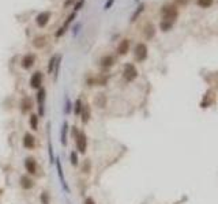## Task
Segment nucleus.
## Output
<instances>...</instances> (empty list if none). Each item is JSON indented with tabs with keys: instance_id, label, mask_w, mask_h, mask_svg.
Listing matches in <instances>:
<instances>
[{
	"instance_id": "3",
	"label": "nucleus",
	"mask_w": 218,
	"mask_h": 204,
	"mask_svg": "<svg viewBox=\"0 0 218 204\" xmlns=\"http://www.w3.org/2000/svg\"><path fill=\"white\" fill-rule=\"evenodd\" d=\"M75 144H76V150H78L79 154H84L86 152V148H87V138H86V133L83 131L76 135L75 138Z\"/></svg>"
},
{
	"instance_id": "31",
	"label": "nucleus",
	"mask_w": 218,
	"mask_h": 204,
	"mask_svg": "<svg viewBox=\"0 0 218 204\" xmlns=\"http://www.w3.org/2000/svg\"><path fill=\"white\" fill-rule=\"evenodd\" d=\"M84 204H95V201H94V199L93 197H86V200H84Z\"/></svg>"
},
{
	"instance_id": "29",
	"label": "nucleus",
	"mask_w": 218,
	"mask_h": 204,
	"mask_svg": "<svg viewBox=\"0 0 218 204\" xmlns=\"http://www.w3.org/2000/svg\"><path fill=\"white\" fill-rule=\"evenodd\" d=\"M82 171H84V173H90V160H86V163H84V167H82Z\"/></svg>"
},
{
	"instance_id": "1",
	"label": "nucleus",
	"mask_w": 218,
	"mask_h": 204,
	"mask_svg": "<svg viewBox=\"0 0 218 204\" xmlns=\"http://www.w3.org/2000/svg\"><path fill=\"white\" fill-rule=\"evenodd\" d=\"M161 14H162L164 21L170 22V23H174V21L177 18V10L174 5H165V7H162Z\"/></svg>"
},
{
	"instance_id": "7",
	"label": "nucleus",
	"mask_w": 218,
	"mask_h": 204,
	"mask_svg": "<svg viewBox=\"0 0 218 204\" xmlns=\"http://www.w3.org/2000/svg\"><path fill=\"white\" fill-rule=\"evenodd\" d=\"M42 79H44L42 72H40V71H35V72L31 75V78H30V86H31L33 89H35V90L41 89Z\"/></svg>"
},
{
	"instance_id": "9",
	"label": "nucleus",
	"mask_w": 218,
	"mask_h": 204,
	"mask_svg": "<svg viewBox=\"0 0 218 204\" xmlns=\"http://www.w3.org/2000/svg\"><path fill=\"white\" fill-rule=\"evenodd\" d=\"M19 185H21L22 189L29 190L34 186V181L29 177V174H23V176L21 177V180H19Z\"/></svg>"
},
{
	"instance_id": "27",
	"label": "nucleus",
	"mask_w": 218,
	"mask_h": 204,
	"mask_svg": "<svg viewBox=\"0 0 218 204\" xmlns=\"http://www.w3.org/2000/svg\"><path fill=\"white\" fill-rule=\"evenodd\" d=\"M198 4L200 5L202 8H207L213 4V0H198Z\"/></svg>"
},
{
	"instance_id": "26",
	"label": "nucleus",
	"mask_w": 218,
	"mask_h": 204,
	"mask_svg": "<svg viewBox=\"0 0 218 204\" xmlns=\"http://www.w3.org/2000/svg\"><path fill=\"white\" fill-rule=\"evenodd\" d=\"M172 26H173V23H170V22H166V21L161 22V30H162V31H168Z\"/></svg>"
},
{
	"instance_id": "28",
	"label": "nucleus",
	"mask_w": 218,
	"mask_h": 204,
	"mask_svg": "<svg viewBox=\"0 0 218 204\" xmlns=\"http://www.w3.org/2000/svg\"><path fill=\"white\" fill-rule=\"evenodd\" d=\"M142 11H143V5H139V7H138V10H136L135 12H134V15H132V18H131V21H135V19L138 18V16H139V14H140Z\"/></svg>"
},
{
	"instance_id": "16",
	"label": "nucleus",
	"mask_w": 218,
	"mask_h": 204,
	"mask_svg": "<svg viewBox=\"0 0 218 204\" xmlns=\"http://www.w3.org/2000/svg\"><path fill=\"white\" fill-rule=\"evenodd\" d=\"M21 110H22V113L23 114H26V113H29V110L31 109V99H30L29 97H25L23 99H22V102H21Z\"/></svg>"
},
{
	"instance_id": "12",
	"label": "nucleus",
	"mask_w": 218,
	"mask_h": 204,
	"mask_svg": "<svg viewBox=\"0 0 218 204\" xmlns=\"http://www.w3.org/2000/svg\"><path fill=\"white\" fill-rule=\"evenodd\" d=\"M35 61V57L34 54H26V56H23V59H22V67L25 68V70H29V68L33 67V64H34Z\"/></svg>"
},
{
	"instance_id": "23",
	"label": "nucleus",
	"mask_w": 218,
	"mask_h": 204,
	"mask_svg": "<svg viewBox=\"0 0 218 204\" xmlns=\"http://www.w3.org/2000/svg\"><path fill=\"white\" fill-rule=\"evenodd\" d=\"M70 162L72 166H78V151H72L70 154Z\"/></svg>"
},
{
	"instance_id": "11",
	"label": "nucleus",
	"mask_w": 218,
	"mask_h": 204,
	"mask_svg": "<svg viewBox=\"0 0 218 204\" xmlns=\"http://www.w3.org/2000/svg\"><path fill=\"white\" fill-rule=\"evenodd\" d=\"M81 120L83 124H87V122L90 121V118H91V109H90L89 105H83V108H82V112H81Z\"/></svg>"
},
{
	"instance_id": "6",
	"label": "nucleus",
	"mask_w": 218,
	"mask_h": 204,
	"mask_svg": "<svg viewBox=\"0 0 218 204\" xmlns=\"http://www.w3.org/2000/svg\"><path fill=\"white\" fill-rule=\"evenodd\" d=\"M25 169H26L27 174H31V176L37 174V162H35L34 158L27 157L25 159Z\"/></svg>"
},
{
	"instance_id": "33",
	"label": "nucleus",
	"mask_w": 218,
	"mask_h": 204,
	"mask_svg": "<svg viewBox=\"0 0 218 204\" xmlns=\"http://www.w3.org/2000/svg\"><path fill=\"white\" fill-rule=\"evenodd\" d=\"M179 4H181V5H185V4H188L190 3V0H176Z\"/></svg>"
},
{
	"instance_id": "2",
	"label": "nucleus",
	"mask_w": 218,
	"mask_h": 204,
	"mask_svg": "<svg viewBox=\"0 0 218 204\" xmlns=\"http://www.w3.org/2000/svg\"><path fill=\"white\" fill-rule=\"evenodd\" d=\"M136 76H138V70L135 68V65L131 64V63H127L124 65V70H123V78L127 82H132L136 79Z\"/></svg>"
},
{
	"instance_id": "22",
	"label": "nucleus",
	"mask_w": 218,
	"mask_h": 204,
	"mask_svg": "<svg viewBox=\"0 0 218 204\" xmlns=\"http://www.w3.org/2000/svg\"><path fill=\"white\" fill-rule=\"evenodd\" d=\"M75 108H74V113L76 114V116H79L81 114V112H82V108H83V103H82V101L81 99H76L75 101Z\"/></svg>"
},
{
	"instance_id": "18",
	"label": "nucleus",
	"mask_w": 218,
	"mask_h": 204,
	"mask_svg": "<svg viewBox=\"0 0 218 204\" xmlns=\"http://www.w3.org/2000/svg\"><path fill=\"white\" fill-rule=\"evenodd\" d=\"M154 34H155L154 26H153L151 23H147L146 27H144V37H146L147 40H151V38L154 37Z\"/></svg>"
},
{
	"instance_id": "30",
	"label": "nucleus",
	"mask_w": 218,
	"mask_h": 204,
	"mask_svg": "<svg viewBox=\"0 0 218 204\" xmlns=\"http://www.w3.org/2000/svg\"><path fill=\"white\" fill-rule=\"evenodd\" d=\"M84 4V0H78V3L75 4V11H79Z\"/></svg>"
},
{
	"instance_id": "10",
	"label": "nucleus",
	"mask_w": 218,
	"mask_h": 204,
	"mask_svg": "<svg viewBox=\"0 0 218 204\" xmlns=\"http://www.w3.org/2000/svg\"><path fill=\"white\" fill-rule=\"evenodd\" d=\"M49 19H51V12H49V11H45V12L38 14L37 18H35V22H37V24L40 27H44V26H46Z\"/></svg>"
},
{
	"instance_id": "21",
	"label": "nucleus",
	"mask_w": 218,
	"mask_h": 204,
	"mask_svg": "<svg viewBox=\"0 0 218 204\" xmlns=\"http://www.w3.org/2000/svg\"><path fill=\"white\" fill-rule=\"evenodd\" d=\"M57 56H53L51 60H49V64H48V73H52L53 72V68L56 67V63H57Z\"/></svg>"
},
{
	"instance_id": "8",
	"label": "nucleus",
	"mask_w": 218,
	"mask_h": 204,
	"mask_svg": "<svg viewBox=\"0 0 218 204\" xmlns=\"http://www.w3.org/2000/svg\"><path fill=\"white\" fill-rule=\"evenodd\" d=\"M22 144H23V147L26 150H33L35 147V138L31 135V133L26 132L23 136V139H22Z\"/></svg>"
},
{
	"instance_id": "17",
	"label": "nucleus",
	"mask_w": 218,
	"mask_h": 204,
	"mask_svg": "<svg viewBox=\"0 0 218 204\" xmlns=\"http://www.w3.org/2000/svg\"><path fill=\"white\" fill-rule=\"evenodd\" d=\"M94 102H95V105L98 106V108H105L106 106V97H105V94H98L97 97H95V99H94Z\"/></svg>"
},
{
	"instance_id": "4",
	"label": "nucleus",
	"mask_w": 218,
	"mask_h": 204,
	"mask_svg": "<svg viewBox=\"0 0 218 204\" xmlns=\"http://www.w3.org/2000/svg\"><path fill=\"white\" fill-rule=\"evenodd\" d=\"M135 59L136 61H144L147 59V46L144 44H138L135 46Z\"/></svg>"
},
{
	"instance_id": "19",
	"label": "nucleus",
	"mask_w": 218,
	"mask_h": 204,
	"mask_svg": "<svg viewBox=\"0 0 218 204\" xmlns=\"http://www.w3.org/2000/svg\"><path fill=\"white\" fill-rule=\"evenodd\" d=\"M29 122H30V127H31L33 131L38 129V116L37 114H31V116L29 117Z\"/></svg>"
},
{
	"instance_id": "13",
	"label": "nucleus",
	"mask_w": 218,
	"mask_h": 204,
	"mask_svg": "<svg viewBox=\"0 0 218 204\" xmlns=\"http://www.w3.org/2000/svg\"><path fill=\"white\" fill-rule=\"evenodd\" d=\"M128 50H130V41L128 40L120 41L119 46H117V53H119L120 56H124V54H127Z\"/></svg>"
},
{
	"instance_id": "25",
	"label": "nucleus",
	"mask_w": 218,
	"mask_h": 204,
	"mask_svg": "<svg viewBox=\"0 0 218 204\" xmlns=\"http://www.w3.org/2000/svg\"><path fill=\"white\" fill-rule=\"evenodd\" d=\"M40 199H41V203H42V204H49V203H51V199H49L48 192H42V193H41Z\"/></svg>"
},
{
	"instance_id": "15",
	"label": "nucleus",
	"mask_w": 218,
	"mask_h": 204,
	"mask_svg": "<svg viewBox=\"0 0 218 204\" xmlns=\"http://www.w3.org/2000/svg\"><path fill=\"white\" fill-rule=\"evenodd\" d=\"M45 45H46V37L45 35H37V37H34V40H33V46H34V48L41 49Z\"/></svg>"
},
{
	"instance_id": "24",
	"label": "nucleus",
	"mask_w": 218,
	"mask_h": 204,
	"mask_svg": "<svg viewBox=\"0 0 218 204\" xmlns=\"http://www.w3.org/2000/svg\"><path fill=\"white\" fill-rule=\"evenodd\" d=\"M74 19H75V14H70V15H68V18H67V21L64 22V24H63V27H61V29L64 30V31H65V29H67V27L70 26V23L74 21Z\"/></svg>"
},
{
	"instance_id": "32",
	"label": "nucleus",
	"mask_w": 218,
	"mask_h": 204,
	"mask_svg": "<svg viewBox=\"0 0 218 204\" xmlns=\"http://www.w3.org/2000/svg\"><path fill=\"white\" fill-rule=\"evenodd\" d=\"M113 3H114V0H108V2H106V4H105V10H108V8H111Z\"/></svg>"
},
{
	"instance_id": "34",
	"label": "nucleus",
	"mask_w": 218,
	"mask_h": 204,
	"mask_svg": "<svg viewBox=\"0 0 218 204\" xmlns=\"http://www.w3.org/2000/svg\"><path fill=\"white\" fill-rule=\"evenodd\" d=\"M75 2H76V0H65L64 5H65V7H68V5H71L72 3H75Z\"/></svg>"
},
{
	"instance_id": "14",
	"label": "nucleus",
	"mask_w": 218,
	"mask_h": 204,
	"mask_svg": "<svg viewBox=\"0 0 218 204\" xmlns=\"http://www.w3.org/2000/svg\"><path fill=\"white\" fill-rule=\"evenodd\" d=\"M113 63H114V59H113V56H111V54L102 56V57H101V60H100V64H101V67H102V68L112 67V65H113Z\"/></svg>"
},
{
	"instance_id": "5",
	"label": "nucleus",
	"mask_w": 218,
	"mask_h": 204,
	"mask_svg": "<svg viewBox=\"0 0 218 204\" xmlns=\"http://www.w3.org/2000/svg\"><path fill=\"white\" fill-rule=\"evenodd\" d=\"M45 97H46L45 90H44L42 87H41V89H38L37 102H38V113H40V117H42L44 113H45V109H44V105H45Z\"/></svg>"
},
{
	"instance_id": "20",
	"label": "nucleus",
	"mask_w": 218,
	"mask_h": 204,
	"mask_svg": "<svg viewBox=\"0 0 218 204\" xmlns=\"http://www.w3.org/2000/svg\"><path fill=\"white\" fill-rule=\"evenodd\" d=\"M67 132H68V125H67V122H64V124H63V128H61V143H63V146L67 144Z\"/></svg>"
}]
</instances>
